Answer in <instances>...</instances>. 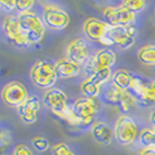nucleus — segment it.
I'll list each match as a JSON object with an SVG mask.
<instances>
[{
  "label": "nucleus",
  "mask_w": 155,
  "mask_h": 155,
  "mask_svg": "<svg viewBox=\"0 0 155 155\" xmlns=\"http://www.w3.org/2000/svg\"><path fill=\"white\" fill-rule=\"evenodd\" d=\"M97 111H98L97 99L82 97L78 98L72 104V106H70L62 118L74 126H87L92 124Z\"/></svg>",
  "instance_id": "1"
},
{
  "label": "nucleus",
  "mask_w": 155,
  "mask_h": 155,
  "mask_svg": "<svg viewBox=\"0 0 155 155\" xmlns=\"http://www.w3.org/2000/svg\"><path fill=\"white\" fill-rule=\"evenodd\" d=\"M20 28L27 38L29 45L39 43L45 38L46 34V25L43 20L34 12H26L18 15Z\"/></svg>",
  "instance_id": "2"
},
{
  "label": "nucleus",
  "mask_w": 155,
  "mask_h": 155,
  "mask_svg": "<svg viewBox=\"0 0 155 155\" xmlns=\"http://www.w3.org/2000/svg\"><path fill=\"white\" fill-rule=\"evenodd\" d=\"M56 65L48 60H41L35 63L31 69V79L36 86L41 89H53L57 81Z\"/></svg>",
  "instance_id": "3"
},
{
  "label": "nucleus",
  "mask_w": 155,
  "mask_h": 155,
  "mask_svg": "<svg viewBox=\"0 0 155 155\" xmlns=\"http://www.w3.org/2000/svg\"><path fill=\"white\" fill-rule=\"evenodd\" d=\"M99 42L105 47L118 46L121 49H128L135 42V28L133 26L110 27Z\"/></svg>",
  "instance_id": "4"
},
{
  "label": "nucleus",
  "mask_w": 155,
  "mask_h": 155,
  "mask_svg": "<svg viewBox=\"0 0 155 155\" xmlns=\"http://www.w3.org/2000/svg\"><path fill=\"white\" fill-rule=\"evenodd\" d=\"M114 138L120 145H131L134 140L138 138L139 128L137 123L133 120V118L126 116H120L114 125Z\"/></svg>",
  "instance_id": "5"
},
{
  "label": "nucleus",
  "mask_w": 155,
  "mask_h": 155,
  "mask_svg": "<svg viewBox=\"0 0 155 155\" xmlns=\"http://www.w3.org/2000/svg\"><path fill=\"white\" fill-rule=\"evenodd\" d=\"M103 16L111 27L131 26V23L135 20V13L123 4L105 7L103 9Z\"/></svg>",
  "instance_id": "6"
},
{
  "label": "nucleus",
  "mask_w": 155,
  "mask_h": 155,
  "mask_svg": "<svg viewBox=\"0 0 155 155\" xmlns=\"http://www.w3.org/2000/svg\"><path fill=\"white\" fill-rule=\"evenodd\" d=\"M116 54L111 49H101L96 54L90 56V58L84 63V72L87 77L92 76L97 71L104 69H111V67L116 63Z\"/></svg>",
  "instance_id": "7"
},
{
  "label": "nucleus",
  "mask_w": 155,
  "mask_h": 155,
  "mask_svg": "<svg viewBox=\"0 0 155 155\" xmlns=\"http://www.w3.org/2000/svg\"><path fill=\"white\" fill-rule=\"evenodd\" d=\"M2 31L5 34V38L12 46L18 48L31 46L27 38L25 36L23 31L20 28L18 16L7 15L2 20Z\"/></svg>",
  "instance_id": "8"
},
{
  "label": "nucleus",
  "mask_w": 155,
  "mask_h": 155,
  "mask_svg": "<svg viewBox=\"0 0 155 155\" xmlns=\"http://www.w3.org/2000/svg\"><path fill=\"white\" fill-rule=\"evenodd\" d=\"M28 97L29 96H28V91L26 86L18 81L8 82L4 86L2 92H1L2 101L9 107H16V109L20 105H22Z\"/></svg>",
  "instance_id": "9"
},
{
  "label": "nucleus",
  "mask_w": 155,
  "mask_h": 155,
  "mask_svg": "<svg viewBox=\"0 0 155 155\" xmlns=\"http://www.w3.org/2000/svg\"><path fill=\"white\" fill-rule=\"evenodd\" d=\"M42 20L46 27L54 29V31H62L65 29L70 22L69 14L63 8L55 6V5H47L43 8Z\"/></svg>",
  "instance_id": "10"
},
{
  "label": "nucleus",
  "mask_w": 155,
  "mask_h": 155,
  "mask_svg": "<svg viewBox=\"0 0 155 155\" xmlns=\"http://www.w3.org/2000/svg\"><path fill=\"white\" fill-rule=\"evenodd\" d=\"M43 104L49 109L51 113L62 118L68 111V97L61 89L53 87L47 90L43 94Z\"/></svg>",
  "instance_id": "11"
},
{
  "label": "nucleus",
  "mask_w": 155,
  "mask_h": 155,
  "mask_svg": "<svg viewBox=\"0 0 155 155\" xmlns=\"http://www.w3.org/2000/svg\"><path fill=\"white\" fill-rule=\"evenodd\" d=\"M110 27L111 26L105 20H101L97 18H87L83 23V31L87 39L99 42L105 36Z\"/></svg>",
  "instance_id": "12"
},
{
  "label": "nucleus",
  "mask_w": 155,
  "mask_h": 155,
  "mask_svg": "<svg viewBox=\"0 0 155 155\" xmlns=\"http://www.w3.org/2000/svg\"><path fill=\"white\" fill-rule=\"evenodd\" d=\"M90 51L89 47L86 45L85 40L83 39H75L72 40L68 45L67 48V58L77 63L79 65L84 63L90 58Z\"/></svg>",
  "instance_id": "13"
},
{
  "label": "nucleus",
  "mask_w": 155,
  "mask_h": 155,
  "mask_svg": "<svg viewBox=\"0 0 155 155\" xmlns=\"http://www.w3.org/2000/svg\"><path fill=\"white\" fill-rule=\"evenodd\" d=\"M40 107H41V104H40L39 98L36 96H29L22 105H20L16 109V112L19 118L25 124L31 125L36 121Z\"/></svg>",
  "instance_id": "14"
},
{
  "label": "nucleus",
  "mask_w": 155,
  "mask_h": 155,
  "mask_svg": "<svg viewBox=\"0 0 155 155\" xmlns=\"http://www.w3.org/2000/svg\"><path fill=\"white\" fill-rule=\"evenodd\" d=\"M56 65V74L57 77L62 79H68V78L76 77L81 74V65L77 63L72 62L68 58H62L55 63Z\"/></svg>",
  "instance_id": "15"
},
{
  "label": "nucleus",
  "mask_w": 155,
  "mask_h": 155,
  "mask_svg": "<svg viewBox=\"0 0 155 155\" xmlns=\"http://www.w3.org/2000/svg\"><path fill=\"white\" fill-rule=\"evenodd\" d=\"M91 132L93 139L101 145H110L114 137V131L106 123L103 121H96L93 124Z\"/></svg>",
  "instance_id": "16"
},
{
  "label": "nucleus",
  "mask_w": 155,
  "mask_h": 155,
  "mask_svg": "<svg viewBox=\"0 0 155 155\" xmlns=\"http://www.w3.org/2000/svg\"><path fill=\"white\" fill-rule=\"evenodd\" d=\"M150 87V82L146 81L145 78L137 76V75H133L132 78V83L130 86V92L134 96V98L137 101H139L140 103H142L146 94H147L148 90Z\"/></svg>",
  "instance_id": "17"
},
{
  "label": "nucleus",
  "mask_w": 155,
  "mask_h": 155,
  "mask_svg": "<svg viewBox=\"0 0 155 155\" xmlns=\"http://www.w3.org/2000/svg\"><path fill=\"white\" fill-rule=\"evenodd\" d=\"M133 74H131L128 70L126 69H119L113 72L112 75V83L119 89L124 90V91H128L130 86L132 83Z\"/></svg>",
  "instance_id": "18"
},
{
  "label": "nucleus",
  "mask_w": 155,
  "mask_h": 155,
  "mask_svg": "<svg viewBox=\"0 0 155 155\" xmlns=\"http://www.w3.org/2000/svg\"><path fill=\"white\" fill-rule=\"evenodd\" d=\"M124 90L119 89L118 86H116L113 83L110 84L103 94V101H105L106 104H111V105H119V103L123 98V94H124Z\"/></svg>",
  "instance_id": "19"
},
{
  "label": "nucleus",
  "mask_w": 155,
  "mask_h": 155,
  "mask_svg": "<svg viewBox=\"0 0 155 155\" xmlns=\"http://www.w3.org/2000/svg\"><path fill=\"white\" fill-rule=\"evenodd\" d=\"M138 60L145 65H155V46L146 45L138 50Z\"/></svg>",
  "instance_id": "20"
},
{
  "label": "nucleus",
  "mask_w": 155,
  "mask_h": 155,
  "mask_svg": "<svg viewBox=\"0 0 155 155\" xmlns=\"http://www.w3.org/2000/svg\"><path fill=\"white\" fill-rule=\"evenodd\" d=\"M81 90L84 93V97L90 99H97V97L101 93V86H98L93 82H91L89 78H86L81 84Z\"/></svg>",
  "instance_id": "21"
},
{
  "label": "nucleus",
  "mask_w": 155,
  "mask_h": 155,
  "mask_svg": "<svg viewBox=\"0 0 155 155\" xmlns=\"http://www.w3.org/2000/svg\"><path fill=\"white\" fill-rule=\"evenodd\" d=\"M112 72H111V69H104V70H99L97 71L96 74H93L92 76L87 77L91 82H93L94 84H97L98 86H101L103 84L107 83L110 79L112 78Z\"/></svg>",
  "instance_id": "22"
},
{
  "label": "nucleus",
  "mask_w": 155,
  "mask_h": 155,
  "mask_svg": "<svg viewBox=\"0 0 155 155\" xmlns=\"http://www.w3.org/2000/svg\"><path fill=\"white\" fill-rule=\"evenodd\" d=\"M140 142L143 148H155V133L153 130H142L140 132Z\"/></svg>",
  "instance_id": "23"
},
{
  "label": "nucleus",
  "mask_w": 155,
  "mask_h": 155,
  "mask_svg": "<svg viewBox=\"0 0 155 155\" xmlns=\"http://www.w3.org/2000/svg\"><path fill=\"white\" fill-rule=\"evenodd\" d=\"M135 103H137V99L134 98V96L132 93L130 91H125L124 94H123V98H121V101L118 105V107L120 109L121 112L126 113V112H128L130 110L132 109Z\"/></svg>",
  "instance_id": "24"
},
{
  "label": "nucleus",
  "mask_w": 155,
  "mask_h": 155,
  "mask_svg": "<svg viewBox=\"0 0 155 155\" xmlns=\"http://www.w3.org/2000/svg\"><path fill=\"white\" fill-rule=\"evenodd\" d=\"M31 145L38 152H46L50 148V142L49 140L45 137H34L31 139Z\"/></svg>",
  "instance_id": "25"
},
{
  "label": "nucleus",
  "mask_w": 155,
  "mask_h": 155,
  "mask_svg": "<svg viewBox=\"0 0 155 155\" xmlns=\"http://www.w3.org/2000/svg\"><path fill=\"white\" fill-rule=\"evenodd\" d=\"M121 4L125 5L126 7H128L130 9H132L134 13L141 12L146 7V1L145 0H125Z\"/></svg>",
  "instance_id": "26"
},
{
  "label": "nucleus",
  "mask_w": 155,
  "mask_h": 155,
  "mask_svg": "<svg viewBox=\"0 0 155 155\" xmlns=\"http://www.w3.org/2000/svg\"><path fill=\"white\" fill-rule=\"evenodd\" d=\"M33 6H34L33 0H16L15 1V9L19 12V14L29 12Z\"/></svg>",
  "instance_id": "27"
},
{
  "label": "nucleus",
  "mask_w": 155,
  "mask_h": 155,
  "mask_svg": "<svg viewBox=\"0 0 155 155\" xmlns=\"http://www.w3.org/2000/svg\"><path fill=\"white\" fill-rule=\"evenodd\" d=\"M71 153V149L68 145L60 142V143H56L51 147V154L53 155H68Z\"/></svg>",
  "instance_id": "28"
},
{
  "label": "nucleus",
  "mask_w": 155,
  "mask_h": 155,
  "mask_svg": "<svg viewBox=\"0 0 155 155\" xmlns=\"http://www.w3.org/2000/svg\"><path fill=\"white\" fill-rule=\"evenodd\" d=\"M12 143V135L7 130H2L0 133V147L2 150H5L6 148Z\"/></svg>",
  "instance_id": "29"
},
{
  "label": "nucleus",
  "mask_w": 155,
  "mask_h": 155,
  "mask_svg": "<svg viewBox=\"0 0 155 155\" xmlns=\"http://www.w3.org/2000/svg\"><path fill=\"white\" fill-rule=\"evenodd\" d=\"M12 155H33V153L28 146H26L23 143H19L14 147Z\"/></svg>",
  "instance_id": "30"
},
{
  "label": "nucleus",
  "mask_w": 155,
  "mask_h": 155,
  "mask_svg": "<svg viewBox=\"0 0 155 155\" xmlns=\"http://www.w3.org/2000/svg\"><path fill=\"white\" fill-rule=\"evenodd\" d=\"M0 6L4 8L5 11H13L15 9V1L14 0H8V1H0Z\"/></svg>",
  "instance_id": "31"
},
{
  "label": "nucleus",
  "mask_w": 155,
  "mask_h": 155,
  "mask_svg": "<svg viewBox=\"0 0 155 155\" xmlns=\"http://www.w3.org/2000/svg\"><path fill=\"white\" fill-rule=\"evenodd\" d=\"M139 155H155L154 148H142L140 150Z\"/></svg>",
  "instance_id": "32"
},
{
  "label": "nucleus",
  "mask_w": 155,
  "mask_h": 155,
  "mask_svg": "<svg viewBox=\"0 0 155 155\" xmlns=\"http://www.w3.org/2000/svg\"><path fill=\"white\" fill-rule=\"evenodd\" d=\"M150 121H152V125H153V132L155 133V111H153L152 114H150Z\"/></svg>",
  "instance_id": "33"
},
{
  "label": "nucleus",
  "mask_w": 155,
  "mask_h": 155,
  "mask_svg": "<svg viewBox=\"0 0 155 155\" xmlns=\"http://www.w3.org/2000/svg\"><path fill=\"white\" fill-rule=\"evenodd\" d=\"M68 155H75V154H74V153H72V152H71V153H70V154H68Z\"/></svg>",
  "instance_id": "34"
},
{
  "label": "nucleus",
  "mask_w": 155,
  "mask_h": 155,
  "mask_svg": "<svg viewBox=\"0 0 155 155\" xmlns=\"http://www.w3.org/2000/svg\"><path fill=\"white\" fill-rule=\"evenodd\" d=\"M154 149H155V148H154Z\"/></svg>",
  "instance_id": "35"
}]
</instances>
